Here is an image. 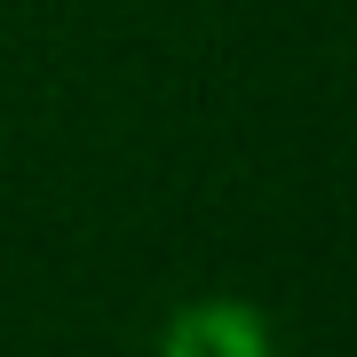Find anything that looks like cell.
I'll list each match as a JSON object with an SVG mask.
<instances>
[{"instance_id": "obj_1", "label": "cell", "mask_w": 357, "mask_h": 357, "mask_svg": "<svg viewBox=\"0 0 357 357\" xmlns=\"http://www.w3.org/2000/svg\"><path fill=\"white\" fill-rule=\"evenodd\" d=\"M159 357H270V333H262L255 310H238V302H191L167 326Z\"/></svg>"}]
</instances>
